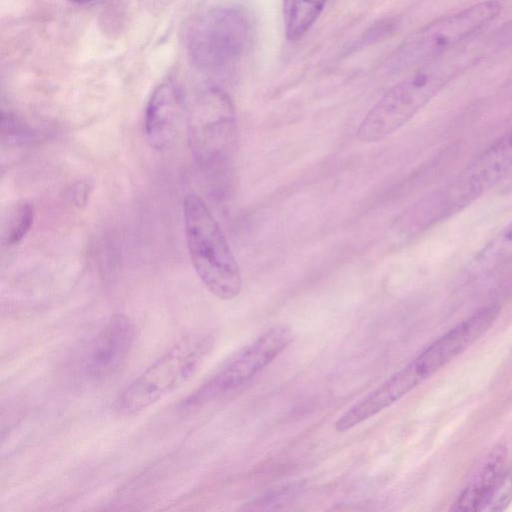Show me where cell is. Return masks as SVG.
I'll return each instance as SVG.
<instances>
[{
	"label": "cell",
	"instance_id": "1",
	"mask_svg": "<svg viewBox=\"0 0 512 512\" xmlns=\"http://www.w3.org/2000/svg\"><path fill=\"white\" fill-rule=\"evenodd\" d=\"M474 58L472 51H462L419 66L388 89L368 111L357 129L358 139L366 143L377 142L396 132L471 65Z\"/></svg>",
	"mask_w": 512,
	"mask_h": 512
},
{
	"label": "cell",
	"instance_id": "2",
	"mask_svg": "<svg viewBox=\"0 0 512 512\" xmlns=\"http://www.w3.org/2000/svg\"><path fill=\"white\" fill-rule=\"evenodd\" d=\"M184 229L194 270L218 299L232 300L242 290L238 263L218 222L196 194L183 201Z\"/></svg>",
	"mask_w": 512,
	"mask_h": 512
},
{
	"label": "cell",
	"instance_id": "3",
	"mask_svg": "<svg viewBox=\"0 0 512 512\" xmlns=\"http://www.w3.org/2000/svg\"><path fill=\"white\" fill-rule=\"evenodd\" d=\"M211 333L185 336L148 366L119 395L120 412L137 413L188 382L213 349Z\"/></svg>",
	"mask_w": 512,
	"mask_h": 512
},
{
	"label": "cell",
	"instance_id": "4",
	"mask_svg": "<svg viewBox=\"0 0 512 512\" xmlns=\"http://www.w3.org/2000/svg\"><path fill=\"white\" fill-rule=\"evenodd\" d=\"M498 0H485L458 12L442 16L411 34L395 51L393 68L422 66L493 22L502 12Z\"/></svg>",
	"mask_w": 512,
	"mask_h": 512
},
{
	"label": "cell",
	"instance_id": "5",
	"mask_svg": "<svg viewBox=\"0 0 512 512\" xmlns=\"http://www.w3.org/2000/svg\"><path fill=\"white\" fill-rule=\"evenodd\" d=\"M251 29L248 17L240 9H210L197 17L189 28V57L204 70L219 72L232 68L249 48Z\"/></svg>",
	"mask_w": 512,
	"mask_h": 512
},
{
	"label": "cell",
	"instance_id": "6",
	"mask_svg": "<svg viewBox=\"0 0 512 512\" xmlns=\"http://www.w3.org/2000/svg\"><path fill=\"white\" fill-rule=\"evenodd\" d=\"M292 330L272 327L239 350L222 368L195 389L184 401L188 408L206 405L251 381L292 343Z\"/></svg>",
	"mask_w": 512,
	"mask_h": 512
},
{
	"label": "cell",
	"instance_id": "7",
	"mask_svg": "<svg viewBox=\"0 0 512 512\" xmlns=\"http://www.w3.org/2000/svg\"><path fill=\"white\" fill-rule=\"evenodd\" d=\"M512 169V128L477 154L439 195L436 212H454L492 188Z\"/></svg>",
	"mask_w": 512,
	"mask_h": 512
},
{
	"label": "cell",
	"instance_id": "8",
	"mask_svg": "<svg viewBox=\"0 0 512 512\" xmlns=\"http://www.w3.org/2000/svg\"><path fill=\"white\" fill-rule=\"evenodd\" d=\"M136 338L132 320L125 314L112 315L97 333L83 360L82 373L92 383L113 377L127 361Z\"/></svg>",
	"mask_w": 512,
	"mask_h": 512
},
{
	"label": "cell",
	"instance_id": "9",
	"mask_svg": "<svg viewBox=\"0 0 512 512\" xmlns=\"http://www.w3.org/2000/svg\"><path fill=\"white\" fill-rule=\"evenodd\" d=\"M498 314V306H486L425 348L415 357L425 375L431 377L470 347L493 325Z\"/></svg>",
	"mask_w": 512,
	"mask_h": 512
},
{
	"label": "cell",
	"instance_id": "10",
	"mask_svg": "<svg viewBox=\"0 0 512 512\" xmlns=\"http://www.w3.org/2000/svg\"><path fill=\"white\" fill-rule=\"evenodd\" d=\"M186 118L181 89L171 81L158 85L146 106L144 130L150 146L157 150L172 147Z\"/></svg>",
	"mask_w": 512,
	"mask_h": 512
},
{
	"label": "cell",
	"instance_id": "11",
	"mask_svg": "<svg viewBox=\"0 0 512 512\" xmlns=\"http://www.w3.org/2000/svg\"><path fill=\"white\" fill-rule=\"evenodd\" d=\"M505 462V447L496 446L490 450L478 464L452 510L483 511L505 470Z\"/></svg>",
	"mask_w": 512,
	"mask_h": 512
},
{
	"label": "cell",
	"instance_id": "12",
	"mask_svg": "<svg viewBox=\"0 0 512 512\" xmlns=\"http://www.w3.org/2000/svg\"><path fill=\"white\" fill-rule=\"evenodd\" d=\"M512 260V220L495 233L470 259L469 268L486 272Z\"/></svg>",
	"mask_w": 512,
	"mask_h": 512
},
{
	"label": "cell",
	"instance_id": "13",
	"mask_svg": "<svg viewBox=\"0 0 512 512\" xmlns=\"http://www.w3.org/2000/svg\"><path fill=\"white\" fill-rule=\"evenodd\" d=\"M327 0H283L286 38L301 39L321 14Z\"/></svg>",
	"mask_w": 512,
	"mask_h": 512
},
{
	"label": "cell",
	"instance_id": "14",
	"mask_svg": "<svg viewBox=\"0 0 512 512\" xmlns=\"http://www.w3.org/2000/svg\"><path fill=\"white\" fill-rule=\"evenodd\" d=\"M34 220V208L28 202L19 204L9 215L4 226L3 242L11 246L19 243L29 232Z\"/></svg>",
	"mask_w": 512,
	"mask_h": 512
},
{
	"label": "cell",
	"instance_id": "15",
	"mask_svg": "<svg viewBox=\"0 0 512 512\" xmlns=\"http://www.w3.org/2000/svg\"><path fill=\"white\" fill-rule=\"evenodd\" d=\"M512 502V465L505 469L483 511H502Z\"/></svg>",
	"mask_w": 512,
	"mask_h": 512
},
{
	"label": "cell",
	"instance_id": "16",
	"mask_svg": "<svg viewBox=\"0 0 512 512\" xmlns=\"http://www.w3.org/2000/svg\"><path fill=\"white\" fill-rule=\"evenodd\" d=\"M71 2L77 3V4H85L92 0H70Z\"/></svg>",
	"mask_w": 512,
	"mask_h": 512
}]
</instances>
